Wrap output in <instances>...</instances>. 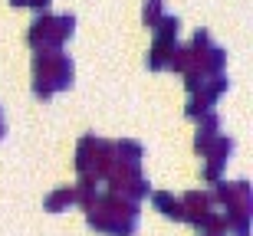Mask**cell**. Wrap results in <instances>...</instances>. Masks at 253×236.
I'll use <instances>...</instances> for the list:
<instances>
[{
	"label": "cell",
	"mask_w": 253,
	"mask_h": 236,
	"mask_svg": "<svg viewBox=\"0 0 253 236\" xmlns=\"http://www.w3.org/2000/svg\"><path fill=\"white\" fill-rule=\"evenodd\" d=\"M207 46H214V43H211V33H207V30H197V33H194V39H191V49L204 53Z\"/></svg>",
	"instance_id": "13"
},
{
	"label": "cell",
	"mask_w": 253,
	"mask_h": 236,
	"mask_svg": "<svg viewBox=\"0 0 253 236\" xmlns=\"http://www.w3.org/2000/svg\"><path fill=\"white\" fill-rule=\"evenodd\" d=\"M115 164L119 168H141V154H145V148H141L138 141H131V138H125V141H115Z\"/></svg>",
	"instance_id": "8"
},
{
	"label": "cell",
	"mask_w": 253,
	"mask_h": 236,
	"mask_svg": "<svg viewBox=\"0 0 253 236\" xmlns=\"http://www.w3.org/2000/svg\"><path fill=\"white\" fill-rule=\"evenodd\" d=\"M217 135H220V115H217V112L201 115V118H197V135H194V151L201 154Z\"/></svg>",
	"instance_id": "6"
},
{
	"label": "cell",
	"mask_w": 253,
	"mask_h": 236,
	"mask_svg": "<svg viewBox=\"0 0 253 236\" xmlns=\"http://www.w3.org/2000/svg\"><path fill=\"white\" fill-rule=\"evenodd\" d=\"M73 200H76L73 190H69V187H59V190H53V194L46 197V210H49V213H63Z\"/></svg>",
	"instance_id": "10"
},
{
	"label": "cell",
	"mask_w": 253,
	"mask_h": 236,
	"mask_svg": "<svg viewBox=\"0 0 253 236\" xmlns=\"http://www.w3.org/2000/svg\"><path fill=\"white\" fill-rule=\"evenodd\" d=\"M76 66L63 49H46L33 56V95L37 99H53L63 89H73Z\"/></svg>",
	"instance_id": "1"
},
{
	"label": "cell",
	"mask_w": 253,
	"mask_h": 236,
	"mask_svg": "<svg viewBox=\"0 0 253 236\" xmlns=\"http://www.w3.org/2000/svg\"><path fill=\"white\" fill-rule=\"evenodd\" d=\"M115 164V148L112 141H105V138H95V135H85L79 148H76V168L83 177H105L109 168Z\"/></svg>",
	"instance_id": "3"
},
{
	"label": "cell",
	"mask_w": 253,
	"mask_h": 236,
	"mask_svg": "<svg viewBox=\"0 0 253 236\" xmlns=\"http://www.w3.org/2000/svg\"><path fill=\"white\" fill-rule=\"evenodd\" d=\"M230 151H234V138H224V135H217L214 141H211L204 151H201V154L207 158V168H204V177H207V180H214V184H217V177H220V168L230 161Z\"/></svg>",
	"instance_id": "5"
},
{
	"label": "cell",
	"mask_w": 253,
	"mask_h": 236,
	"mask_svg": "<svg viewBox=\"0 0 253 236\" xmlns=\"http://www.w3.org/2000/svg\"><path fill=\"white\" fill-rule=\"evenodd\" d=\"M230 89V79L220 72V76H211V79H204V85L197 89V92H191V99H188V105H184V115L188 118H201V115H207V112H214V102L220 99V95Z\"/></svg>",
	"instance_id": "4"
},
{
	"label": "cell",
	"mask_w": 253,
	"mask_h": 236,
	"mask_svg": "<svg viewBox=\"0 0 253 236\" xmlns=\"http://www.w3.org/2000/svg\"><path fill=\"white\" fill-rule=\"evenodd\" d=\"M155 36H171V39H178V30H181V20L178 17H171V13H161V20L155 23Z\"/></svg>",
	"instance_id": "11"
},
{
	"label": "cell",
	"mask_w": 253,
	"mask_h": 236,
	"mask_svg": "<svg viewBox=\"0 0 253 236\" xmlns=\"http://www.w3.org/2000/svg\"><path fill=\"white\" fill-rule=\"evenodd\" d=\"M174 49H178V39L155 36V46H151V53H148V69H155V72H158V69H168Z\"/></svg>",
	"instance_id": "7"
},
{
	"label": "cell",
	"mask_w": 253,
	"mask_h": 236,
	"mask_svg": "<svg viewBox=\"0 0 253 236\" xmlns=\"http://www.w3.org/2000/svg\"><path fill=\"white\" fill-rule=\"evenodd\" d=\"M165 13V0H145V7H141V20H145V27H155Z\"/></svg>",
	"instance_id": "12"
},
{
	"label": "cell",
	"mask_w": 253,
	"mask_h": 236,
	"mask_svg": "<svg viewBox=\"0 0 253 236\" xmlns=\"http://www.w3.org/2000/svg\"><path fill=\"white\" fill-rule=\"evenodd\" d=\"M76 33V17L73 13H63V17H53L49 10H43L33 23H30L27 43L37 53H46V49H63V43Z\"/></svg>",
	"instance_id": "2"
},
{
	"label": "cell",
	"mask_w": 253,
	"mask_h": 236,
	"mask_svg": "<svg viewBox=\"0 0 253 236\" xmlns=\"http://www.w3.org/2000/svg\"><path fill=\"white\" fill-rule=\"evenodd\" d=\"M10 3H13V7H33L37 13H43V10H49L53 0H10Z\"/></svg>",
	"instance_id": "14"
},
{
	"label": "cell",
	"mask_w": 253,
	"mask_h": 236,
	"mask_svg": "<svg viewBox=\"0 0 253 236\" xmlns=\"http://www.w3.org/2000/svg\"><path fill=\"white\" fill-rule=\"evenodd\" d=\"M151 203L165 213V217L171 220H184V207H181V197H171V194H165V190H158V194H151Z\"/></svg>",
	"instance_id": "9"
}]
</instances>
